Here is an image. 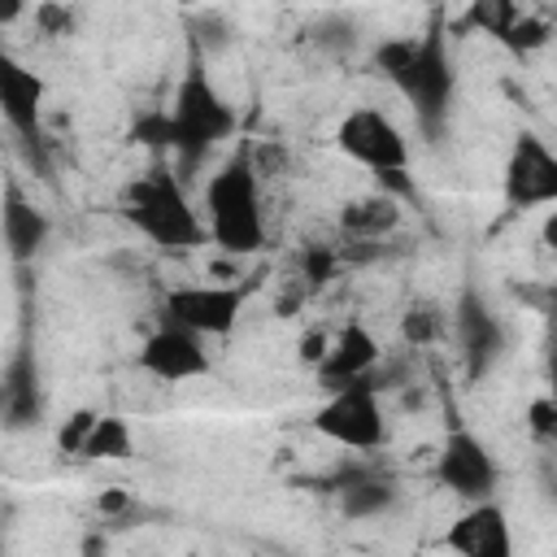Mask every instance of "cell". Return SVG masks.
Returning a JSON list of instances; mask_svg holds the SVG:
<instances>
[{"mask_svg":"<svg viewBox=\"0 0 557 557\" xmlns=\"http://www.w3.org/2000/svg\"><path fill=\"white\" fill-rule=\"evenodd\" d=\"M444 331H448V313L435 300H413L400 313V339L409 348H431L435 339H444Z\"/></svg>","mask_w":557,"mask_h":557,"instance_id":"20","label":"cell"},{"mask_svg":"<svg viewBox=\"0 0 557 557\" xmlns=\"http://www.w3.org/2000/svg\"><path fill=\"white\" fill-rule=\"evenodd\" d=\"M400 200L392 191H366V196H352L339 205V235L348 248H361V244H383L400 231Z\"/></svg>","mask_w":557,"mask_h":557,"instance_id":"17","label":"cell"},{"mask_svg":"<svg viewBox=\"0 0 557 557\" xmlns=\"http://www.w3.org/2000/svg\"><path fill=\"white\" fill-rule=\"evenodd\" d=\"M396 557H422V553H396Z\"/></svg>","mask_w":557,"mask_h":557,"instance_id":"28","label":"cell"},{"mask_svg":"<svg viewBox=\"0 0 557 557\" xmlns=\"http://www.w3.org/2000/svg\"><path fill=\"white\" fill-rule=\"evenodd\" d=\"M335 505L348 522H370V518H383L387 509H396L400 500V483L387 474V470H374V466H352L335 479Z\"/></svg>","mask_w":557,"mask_h":557,"instance_id":"16","label":"cell"},{"mask_svg":"<svg viewBox=\"0 0 557 557\" xmlns=\"http://www.w3.org/2000/svg\"><path fill=\"white\" fill-rule=\"evenodd\" d=\"M205 235L226 257H257L265 248V205L261 178L252 170L248 148L235 152L209 183H205Z\"/></svg>","mask_w":557,"mask_h":557,"instance_id":"4","label":"cell"},{"mask_svg":"<svg viewBox=\"0 0 557 557\" xmlns=\"http://www.w3.org/2000/svg\"><path fill=\"white\" fill-rule=\"evenodd\" d=\"M374 61H379L383 78L413 109L422 135L440 139L453 117V100H457V65L448 52V35L440 26H431L422 35H392L379 44Z\"/></svg>","mask_w":557,"mask_h":557,"instance_id":"1","label":"cell"},{"mask_svg":"<svg viewBox=\"0 0 557 557\" xmlns=\"http://www.w3.org/2000/svg\"><path fill=\"white\" fill-rule=\"evenodd\" d=\"M35 22H39L48 35H70V30H74V9H61V4H39V9H35Z\"/></svg>","mask_w":557,"mask_h":557,"instance_id":"25","label":"cell"},{"mask_svg":"<svg viewBox=\"0 0 557 557\" xmlns=\"http://www.w3.org/2000/svg\"><path fill=\"white\" fill-rule=\"evenodd\" d=\"M44 104H48V83L39 70H30L22 57L0 48V117L9 131L39 157L44 148Z\"/></svg>","mask_w":557,"mask_h":557,"instance_id":"9","label":"cell"},{"mask_svg":"<svg viewBox=\"0 0 557 557\" xmlns=\"http://www.w3.org/2000/svg\"><path fill=\"white\" fill-rule=\"evenodd\" d=\"M453 335H457V348H461V361H466V374L470 379H483L509 348V335H505V322L487 309V300L466 287L461 300L453 305V318H448Z\"/></svg>","mask_w":557,"mask_h":557,"instance_id":"12","label":"cell"},{"mask_svg":"<svg viewBox=\"0 0 557 557\" xmlns=\"http://www.w3.org/2000/svg\"><path fill=\"white\" fill-rule=\"evenodd\" d=\"M52 239V218L17 187V183H4L0 191V244L4 252L17 261V265H30Z\"/></svg>","mask_w":557,"mask_h":557,"instance_id":"15","label":"cell"},{"mask_svg":"<svg viewBox=\"0 0 557 557\" xmlns=\"http://www.w3.org/2000/svg\"><path fill=\"white\" fill-rule=\"evenodd\" d=\"M313 431L348 453H379L387 444V413L370 383H348L339 392H326V400L313 409Z\"/></svg>","mask_w":557,"mask_h":557,"instance_id":"6","label":"cell"},{"mask_svg":"<svg viewBox=\"0 0 557 557\" xmlns=\"http://www.w3.org/2000/svg\"><path fill=\"white\" fill-rule=\"evenodd\" d=\"M135 370L157 383H191L213 370V357L200 335H191L174 322H161L144 335L139 352H135Z\"/></svg>","mask_w":557,"mask_h":557,"instance_id":"10","label":"cell"},{"mask_svg":"<svg viewBox=\"0 0 557 557\" xmlns=\"http://www.w3.org/2000/svg\"><path fill=\"white\" fill-rule=\"evenodd\" d=\"M96 509H100V518H104V522H122V518L135 509V500H131L122 487H109V492H100V496H96Z\"/></svg>","mask_w":557,"mask_h":557,"instance_id":"26","label":"cell"},{"mask_svg":"<svg viewBox=\"0 0 557 557\" xmlns=\"http://www.w3.org/2000/svg\"><path fill=\"white\" fill-rule=\"evenodd\" d=\"M505 48H513V52H531V48H544L548 44V26L544 22H535V17H527L522 9L509 17V26L496 35Z\"/></svg>","mask_w":557,"mask_h":557,"instance_id":"22","label":"cell"},{"mask_svg":"<svg viewBox=\"0 0 557 557\" xmlns=\"http://www.w3.org/2000/svg\"><path fill=\"white\" fill-rule=\"evenodd\" d=\"M96 413H100V409H74V413L57 426V453H61V457H78V453H83V440H87Z\"/></svg>","mask_w":557,"mask_h":557,"instance_id":"23","label":"cell"},{"mask_svg":"<svg viewBox=\"0 0 557 557\" xmlns=\"http://www.w3.org/2000/svg\"><path fill=\"white\" fill-rule=\"evenodd\" d=\"M444 548L453 557H513V527L509 513L496 500L483 505H466L448 531H444Z\"/></svg>","mask_w":557,"mask_h":557,"instance_id":"14","label":"cell"},{"mask_svg":"<svg viewBox=\"0 0 557 557\" xmlns=\"http://www.w3.org/2000/svg\"><path fill=\"white\" fill-rule=\"evenodd\" d=\"M527 431L540 440V444H553L557 440V405L553 396H535L527 405Z\"/></svg>","mask_w":557,"mask_h":557,"instance_id":"24","label":"cell"},{"mask_svg":"<svg viewBox=\"0 0 557 557\" xmlns=\"http://www.w3.org/2000/svg\"><path fill=\"white\" fill-rule=\"evenodd\" d=\"M326 339H331L326 331H305V335L296 339V357H300V366L313 370V366L322 361V352H326Z\"/></svg>","mask_w":557,"mask_h":557,"instance_id":"27","label":"cell"},{"mask_svg":"<svg viewBox=\"0 0 557 557\" xmlns=\"http://www.w3.org/2000/svg\"><path fill=\"white\" fill-rule=\"evenodd\" d=\"M379 361H383V348H379L374 331L361 326V322H344L326 339V352L313 366V379H318L322 392H339L348 383H370L374 370H379Z\"/></svg>","mask_w":557,"mask_h":557,"instance_id":"13","label":"cell"},{"mask_svg":"<svg viewBox=\"0 0 557 557\" xmlns=\"http://www.w3.org/2000/svg\"><path fill=\"white\" fill-rule=\"evenodd\" d=\"M505 205L509 209L557 205V157L535 131H518L505 157Z\"/></svg>","mask_w":557,"mask_h":557,"instance_id":"11","label":"cell"},{"mask_svg":"<svg viewBox=\"0 0 557 557\" xmlns=\"http://www.w3.org/2000/svg\"><path fill=\"white\" fill-rule=\"evenodd\" d=\"M135 457V431L122 413H96L78 461H131Z\"/></svg>","mask_w":557,"mask_h":557,"instance_id":"19","label":"cell"},{"mask_svg":"<svg viewBox=\"0 0 557 557\" xmlns=\"http://www.w3.org/2000/svg\"><path fill=\"white\" fill-rule=\"evenodd\" d=\"M161 126H165V148L178 157L183 170H196L209 157V148H218L222 139L235 135L239 117H235L231 100L218 91V83L209 78L200 57L187 61L170 104L161 109Z\"/></svg>","mask_w":557,"mask_h":557,"instance_id":"3","label":"cell"},{"mask_svg":"<svg viewBox=\"0 0 557 557\" xmlns=\"http://www.w3.org/2000/svg\"><path fill=\"white\" fill-rule=\"evenodd\" d=\"M117 213L135 235H144L161 252H191L209 239L205 218L187 200L183 178L165 165H152L139 178H131L117 196Z\"/></svg>","mask_w":557,"mask_h":557,"instance_id":"2","label":"cell"},{"mask_svg":"<svg viewBox=\"0 0 557 557\" xmlns=\"http://www.w3.org/2000/svg\"><path fill=\"white\" fill-rule=\"evenodd\" d=\"M335 148L339 157H348L352 165L370 170L379 183H396L409 170V139L405 131L374 104L348 109L335 126Z\"/></svg>","mask_w":557,"mask_h":557,"instance_id":"5","label":"cell"},{"mask_svg":"<svg viewBox=\"0 0 557 557\" xmlns=\"http://www.w3.org/2000/svg\"><path fill=\"white\" fill-rule=\"evenodd\" d=\"M39 370H35V357L30 352H17L9 361V370L0 374V422L9 431H26L39 422Z\"/></svg>","mask_w":557,"mask_h":557,"instance_id":"18","label":"cell"},{"mask_svg":"<svg viewBox=\"0 0 557 557\" xmlns=\"http://www.w3.org/2000/svg\"><path fill=\"white\" fill-rule=\"evenodd\" d=\"M431 474H435V483L444 492H453L466 505L496 500V487H500V461L470 426H448Z\"/></svg>","mask_w":557,"mask_h":557,"instance_id":"8","label":"cell"},{"mask_svg":"<svg viewBox=\"0 0 557 557\" xmlns=\"http://www.w3.org/2000/svg\"><path fill=\"white\" fill-rule=\"evenodd\" d=\"M248 283H178L161 300V322H174L200 339H222L239 326Z\"/></svg>","mask_w":557,"mask_h":557,"instance_id":"7","label":"cell"},{"mask_svg":"<svg viewBox=\"0 0 557 557\" xmlns=\"http://www.w3.org/2000/svg\"><path fill=\"white\" fill-rule=\"evenodd\" d=\"M339 265H344V248L309 244V248L300 252V274H296V283H300V287H305V296H309V292L326 287V283L339 274Z\"/></svg>","mask_w":557,"mask_h":557,"instance_id":"21","label":"cell"}]
</instances>
